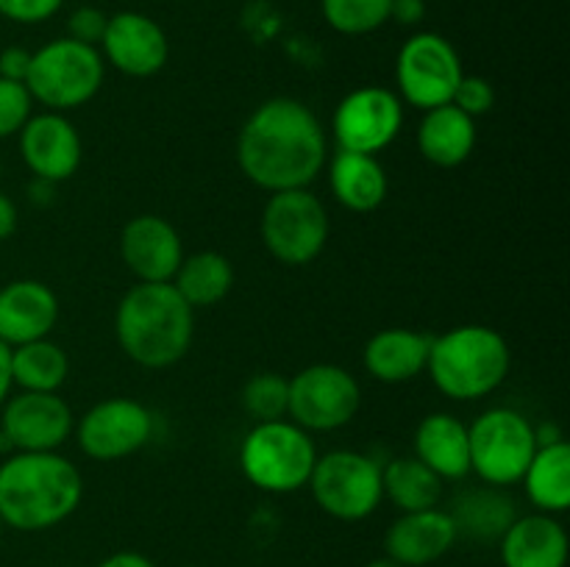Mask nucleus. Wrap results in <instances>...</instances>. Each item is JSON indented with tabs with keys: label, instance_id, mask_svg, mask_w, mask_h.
<instances>
[{
	"label": "nucleus",
	"instance_id": "6e6552de",
	"mask_svg": "<svg viewBox=\"0 0 570 567\" xmlns=\"http://www.w3.org/2000/svg\"><path fill=\"white\" fill-rule=\"evenodd\" d=\"M317 509L343 523H360L382 506V465L362 450L337 448L317 454L309 476Z\"/></svg>",
	"mask_w": 570,
	"mask_h": 567
},
{
	"label": "nucleus",
	"instance_id": "f257e3e1",
	"mask_svg": "<svg viewBox=\"0 0 570 567\" xmlns=\"http://www.w3.org/2000/svg\"><path fill=\"white\" fill-rule=\"evenodd\" d=\"M328 161L321 117L298 98H271L250 111L237 137V165L265 192L309 189Z\"/></svg>",
	"mask_w": 570,
	"mask_h": 567
},
{
	"label": "nucleus",
	"instance_id": "9d476101",
	"mask_svg": "<svg viewBox=\"0 0 570 567\" xmlns=\"http://www.w3.org/2000/svg\"><path fill=\"white\" fill-rule=\"evenodd\" d=\"M462 76L465 70L454 44L434 31H417L401 44L395 59V94L421 111L438 109L451 103Z\"/></svg>",
	"mask_w": 570,
	"mask_h": 567
},
{
	"label": "nucleus",
	"instance_id": "a211bd4d",
	"mask_svg": "<svg viewBox=\"0 0 570 567\" xmlns=\"http://www.w3.org/2000/svg\"><path fill=\"white\" fill-rule=\"evenodd\" d=\"M460 539L449 509L401 511L384 531V556L404 567H429L443 559Z\"/></svg>",
	"mask_w": 570,
	"mask_h": 567
},
{
	"label": "nucleus",
	"instance_id": "393cba45",
	"mask_svg": "<svg viewBox=\"0 0 570 567\" xmlns=\"http://www.w3.org/2000/svg\"><path fill=\"white\" fill-rule=\"evenodd\" d=\"M521 484L527 487V498L534 511L557 517L566 515L570 509V445L566 437L538 445Z\"/></svg>",
	"mask_w": 570,
	"mask_h": 567
},
{
	"label": "nucleus",
	"instance_id": "ddd939ff",
	"mask_svg": "<svg viewBox=\"0 0 570 567\" xmlns=\"http://www.w3.org/2000/svg\"><path fill=\"white\" fill-rule=\"evenodd\" d=\"M83 456L120 461L142 450L154 437V415L134 398H106L89 406L72 428Z\"/></svg>",
	"mask_w": 570,
	"mask_h": 567
},
{
	"label": "nucleus",
	"instance_id": "a878e982",
	"mask_svg": "<svg viewBox=\"0 0 570 567\" xmlns=\"http://www.w3.org/2000/svg\"><path fill=\"white\" fill-rule=\"evenodd\" d=\"M449 515L454 517L460 537L493 543V539H501V534L515 520L518 511L515 500L504 489L484 484L482 489H468V493H462L449 509Z\"/></svg>",
	"mask_w": 570,
	"mask_h": 567
},
{
	"label": "nucleus",
	"instance_id": "412c9836",
	"mask_svg": "<svg viewBox=\"0 0 570 567\" xmlns=\"http://www.w3.org/2000/svg\"><path fill=\"white\" fill-rule=\"evenodd\" d=\"M415 456L443 481L471 476V442L468 426L451 411H432L415 428Z\"/></svg>",
	"mask_w": 570,
	"mask_h": 567
},
{
	"label": "nucleus",
	"instance_id": "b1692460",
	"mask_svg": "<svg viewBox=\"0 0 570 567\" xmlns=\"http://www.w3.org/2000/svg\"><path fill=\"white\" fill-rule=\"evenodd\" d=\"M328 187L343 209L367 215L384 203L390 181L376 156L337 150L328 161Z\"/></svg>",
	"mask_w": 570,
	"mask_h": 567
},
{
	"label": "nucleus",
	"instance_id": "f8f14e48",
	"mask_svg": "<svg viewBox=\"0 0 570 567\" xmlns=\"http://www.w3.org/2000/svg\"><path fill=\"white\" fill-rule=\"evenodd\" d=\"M404 128V100L387 87H356L337 103L332 131L337 150L379 156L399 139Z\"/></svg>",
	"mask_w": 570,
	"mask_h": 567
},
{
	"label": "nucleus",
	"instance_id": "7c9ffc66",
	"mask_svg": "<svg viewBox=\"0 0 570 567\" xmlns=\"http://www.w3.org/2000/svg\"><path fill=\"white\" fill-rule=\"evenodd\" d=\"M287 398H289V378H282L278 372H256L243 389V406L254 422L284 420L287 417Z\"/></svg>",
	"mask_w": 570,
	"mask_h": 567
},
{
	"label": "nucleus",
	"instance_id": "423d86ee",
	"mask_svg": "<svg viewBox=\"0 0 570 567\" xmlns=\"http://www.w3.org/2000/svg\"><path fill=\"white\" fill-rule=\"evenodd\" d=\"M106 81V61L98 48L70 37L53 39L31 53L26 87L45 111L67 115L87 106Z\"/></svg>",
	"mask_w": 570,
	"mask_h": 567
},
{
	"label": "nucleus",
	"instance_id": "2eb2a0df",
	"mask_svg": "<svg viewBox=\"0 0 570 567\" xmlns=\"http://www.w3.org/2000/svg\"><path fill=\"white\" fill-rule=\"evenodd\" d=\"M98 50L106 64L122 76L150 78L165 70L170 59V39L154 17L142 11H117L109 14Z\"/></svg>",
	"mask_w": 570,
	"mask_h": 567
},
{
	"label": "nucleus",
	"instance_id": "f3484780",
	"mask_svg": "<svg viewBox=\"0 0 570 567\" xmlns=\"http://www.w3.org/2000/svg\"><path fill=\"white\" fill-rule=\"evenodd\" d=\"M120 259L142 284H170L184 259L176 226L159 215H137L120 233Z\"/></svg>",
	"mask_w": 570,
	"mask_h": 567
},
{
	"label": "nucleus",
	"instance_id": "a19ab883",
	"mask_svg": "<svg viewBox=\"0 0 570 567\" xmlns=\"http://www.w3.org/2000/svg\"><path fill=\"white\" fill-rule=\"evenodd\" d=\"M365 567H404V565H399V561H393V559H387V556H382V559L367 561Z\"/></svg>",
	"mask_w": 570,
	"mask_h": 567
},
{
	"label": "nucleus",
	"instance_id": "dca6fc26",
	"mask_svg": "<svg viewBox=\"0 0 570 567\" xmlns=\"http://www.w3.org/2000/svg\"><path fill=\"white\" fill-rule=\"evenodd\" d=\"M20 153L37 181H70L81 167V137L59 111H39L20 128Z\"/></svg>",
	"mask_w": 570,
	"mask_h": 567
},
{
	"label": "nucleus",
	"instance_id": "72a5a7b5",
	"mask_svg": "<svg viewBox=\"0 0 570 567\" xmlns=\"http://www.w3.org/2000/svg\"><path fill=\"white\" fill-rule=\"evenodd\" d=\"M106 22H109V14H104L98 6H78V9L67 17V37L76 39V42L98 48L100 39H104Z\"/></svg>",
	"mask_w": 570,
	"mask_h": 567
},
{
	"label": "nucleus",
	"instance_id": "aec40b11",
	"mask_svg": "<svg viewBox=\"0 0 570 567\" xmlns=\"http://www.w3.org/2000/svg\"><path fill=\"white\" fill-rule=\"evenodd\" d=\"M568 531L557 515H518L499 539L504 567H566Z\"/></svg>",
	"mask_w": 570,
	"mask_h": 567
},
{
	"label": "nucleus",
	"instance_id": "58836bf2",
	"mask_svg": "<svg viewBox=\"0 0 570 567\" xmlns=\"http://www.w3.org/2000/svg\"><path fill=\"white\" fill-rule=\"evenodd\" d=\"M17 231V206L9 195L0 192V242Z\"/></svg>",
	"mask_w": 570,
	"mask_h": 567
},
{
	"label": "nucleus",
	"instance_id": "f704fd0d",
	"mask_svg": "<svg viewBox=\"0 0 570 567\" xmlns=\"http://www.w3.org/2000/svg\"><path fill=\"white\" fill-rule=\"evenodd\" d=\"M65 6V0H0V17L20 26H37L50 20Z\"/></svg>",
	"mask_w": 570,
	"mask_h": 567
},
{
	"label": "nucleus",
	"instance_id": "c03bdc74",
	"mask_svg": "<svg viewBox=\"0 0 570 567\" xmlns=\"http://www.w3.org/2000/svg\"><path fill=\"white\" fill-rule=\"evenodd\" d=\"M0 172H3V167H0Z\"/></svg>",
	"mask_w": 570,
	"mask_h": 567
},
{
	"label": "nucleus",
	"instance_id": "cd10ccee",
	"mask_svg": "<svg viewBox=\"0 0 570 567\" xmlns=\"http://www.w3.org/2000/svg\"><path fill=\"white\" fill-rule=\"evenodd\" d=\"M382 493L399 511L434 509L443 498V478L415 454L395 456L382 467Z\"/></svg>",
	"mask_w": 570,
	"mask_h": 567
},
{
	"label": "nucleus",
	"instance_id": "1a4fd4ad",
	"mask_svg": "<svg viewBox=\"0 0 570 567\" xmlns=\"http://www.w3.org/2000/svg\"><path fill=\"white\" fill-rule=\"evenodd\" d=\"M326 203L309 189L273 192L262 209L259 233L267 253L284 267L312 265L328 242Z\"/></svg>",
	"mask_w": 570,
	"mask_h": 567
},
{
	"label": "nucleus",
	"instance_id": "5701e85b",
	"mask_svg": "<svg viewBox=\"0 0 570 567\" xmlns=\"http://www.w3.org/2000/svg\"><path fill=\"white\" fill-rule=\"evenodd\" d=\"M476 120L456 109L454 103L423 111V120L417 126V150L429 165L443 167V170L465 165L476 148Z\"/></svg>",
	"mask_w": 570,
	"mask_h": 567
},
{
	"label": "nucleus",
	"instance_id": "39448f33",
	"mask_svg": "<svg viewBox=\"0 0 570 567\" xmlns=\"http://www.w3.org/2000/svg\"><path fill=\"white\" fill-rule=\"evenodd\" d=\"M239 470L256 489L271 495L298 493L309 484L317 448L309 431L293 420L254 422L239 442Z\"/></svg>",
	"mask_w": 570,
	"mask_h": 567
},
{
	"label": "nucleus",
	"instance_id": "4c0bfd02",
	"mask_svg": "<svg viewBox=\"0 0 570 567\" xmlns=\"http://www.w3.org/2000/svg\"><path fill=\"white\" fill-rule=\"evenodd\" d=\"M95 567H156V561L139 550H117V554L100 559Z\"/></svg>",
	"mask_w": 570,
	"mask_h": 567
},
{
	"label": "nucleus",
	"instance_id": "2f4dec72",
	"mask_svg": "<svg viewBox=\"0 0 570 567\" xmlns=\"http://www.w3.org/2000/svg\"><path fill=\"white\" fill-rule=\"evenodd\" d=\"M31 109L33 98L26 83L0 78V139H9L14 133H20V128L31 117Z\"/></svg>",
	"mask_w": 570,
	"mask_h": 567
},
{
	"label": "nucleus",
	"instance_id": "4468645a",
	"mask_svg": "<svg viewBox=\"0 0 570 567\" xmlns=\"http://www.w3.org/2000/svg\"><path fill=\"white\" fill-rule=\"evenodd\" d=\"M0 434L14 450H59L76 428V415L59 392L20 389L0 406Z\"/></svg>",
	"mask_w": 570,
	"mask_h": 567
},
{
	"label": "nucleus",
	"instance_id": "9b49d317",
	"mask_svg": "<svg viewBox=\"0 0 570 567\" xmlns=\"http://www.w3.org/2000/svg\"><path fill=\"white\" fill-rule=\"evenodd\" d=\"M362 406L360 381L345 367L309 365L289 378L287 420L304 431H337L348 426Z\"/></svg>",
	"mask_w": 570,
	"mask_h": 567
},
{
	"label": "nucleus",
	"instance_id": "7ed1b4c3",
	"mask_svg": "<svg viewBox=\"0 0 570 567\" xmlns=\"http://www.w3.org/2000/svg\"><path fill=\"white\" fill-rule=\"evenodd\" d=\"M122 354L145 370H167L193 348L195 309L173 284H134L115 311Z\"/></svg>",
	"mask_w": 570,
	"mask_h": 567
},
{
	"label": "nucleus",
	"instance_id": "79ce46f5",
	"mask_svg": "<svg viewBox=\"0 0 570 567\" xmlns=\"http://www.w3.org/2000/svg\"><path fill=\"white\" fill-rule=\"evenodd\" d=\"M3 531H6V523H3V517H0V539H3Z\"/></svg>",
	"mask_w": 570,
	"mask_h": 567
},
{
	"label": "nucleus",
	"instance_id": "0eeeda50",
	"mask_svg": "<svg viewBox=\"0 0 570 567\" xmlns=\"http://www.w3.org/2000/svg\"><path fill=\"white\" fill-rule=\"evenodd\" d=\"M468 442H471V472H476L488 487L499 489L521 484L538 450L534 422L510 406L482 411L468 426Z\"/></svg>",
	"mask_w": 570,
	"mask_h": 567
},
{
	"label": "nucleus",
	"instance_id": "f03ea898",
	"mask_svg": "<svg viewBox=\"0 0 570 567\" xmlns=\"http://www.w3.org/2000/svg\"><path fill=\"white\" fill-rule=\"evenodd\" d=\"M83 476L59 450H14L0 461V517L22 534L48 531L78 511Z\"/></svg>",
	"mask_w": 570,
	"mask_h": 567
},
{
	"label": "nucleus",
	"instance_id": "bb28decb",
	"mask_svg": "<svg viewBox=\"0 0 570 567\" xmlns=\"http://www.w3.org/2000/svg\"><path fill=\"white\" fill-rule=\"evenodd\" d=\"M170 284L193 309H209L232 292L234 267L217 250H198L184 256Z\"/></svg>",
	"mask_w": 570,
	"mask_h": 567
},
{
	"label": "nucleus",
	"instance_id": "e433bc0d",
	"mask_svg": "<svg viewBox=\"0 0 570 567\" xmlns=\"http://www.w3.org/2000/svg\"><path fill=\"white\" fill-rule=\"evenodd\" d=\"M423 17H426V0H393L390 6V20H395L399 26H421Z\"/></svg>",
	"mask_w": 570,
	"mask_h": 567
},
{
	"label": "nucleus",
	"instance_id": "c9c22d12",
	"mask_svg": "<svg viewBox=\"0 0 570 567\" xmlns=\"http://www.w3.org/2000/svg\"><path fill=\"white\" fill-rule=\"evenodd\" d=\"M28 67H31V50L20 48V44H11L0 53V78L6 81L26 83Z\"/></svg>",
	"mask_w": 570,
	"mask_h": 567
},
{
	"label": "nucleus",
	"instance_id": "c756f323",
	"mask_svg": "<svg viewBox=\"0 0 570 567\" xmlns=\"http://www.w3.org/2000/svg\"><path fill=\"white\" fill-rule=\"evenodd\" d=\"M393 0H321L323 20L343 37H365L390 22Z\"/></svg>",
	"mask_w": 570,
	"mask_h": 567
},
{
	"label": "nucleus",
	"instance_id": "473e14b6",
	"mask_svg": "<svg viewBox=\"0 0 570 567\" xmlns=\"http://www.w3.org/2000/svg\"><path fill=\"white\" fill-rule=\"evenodd\" d=\"M451 103H454L460 111H465L468 117H473V120H476V117H484L493 111L495 89L488 78L462 76V81L456 83Z\"/></svg>",
	"mask_w": 570,
	"mask_h": 567
},
{
	"label": "nucleus",
	"instance_id": "6ab92c4d",
	"mask_svg": "<svg viewBox=\"0 0 570 567\" xmlns=\"http://www.w3.org/2000/svg\"><path fill=\"white\" fill-rule=\"evenodd\" d=\"M59 322V298L53 289L37 278H17L0 287V342H37L53 334Z\"/></svg>",
	"mask_w": 570,
	"mask_h": 567
},
{
	"label": "nucleus",
	"instance_id": "37998d69",
	"mask_svg": "<svg viewBox=\"0 0 570 567\" xmlns=\"http://www.w3.org/2000/svg\"><path fill=\"white\" fill-rule=\"evenodd\" d=\"M184 567H195V565H184Z\"/></svg>",
	"mask_w": 570,
	"mask_h": 567
},
{
	"label": "nucleus",
	"instance_id": "ea45409f",
	"mask_svg": "<svg viewBox=\"0 0 570 567\" xmlns=\"http://www.w3.org/2000/svg\"><path fill=\"white\" fill-rule=\"evenodd\" d=\"M11 387H14V381H11V348L0 342V406L11 395Z\"/></svg>",
	"mask_w": 570,
	"mask_h": 567
},
{
	"label": "nucleus",
	"instance_id": "20e7f679",
	"mask_svg": "<svg viewBox=\"0 0 570 567\" xmlns=\"http://www.w3.org/2000/svg\"><path fill=\"white\" fill-rule=\"evenodd\" d=\"M510 365L504 334L471 322L432 337L426 372L445 398L471 404L493 395L510 376Z\"/></svg>",
	"mask_w": 570,
	"mask_h": 567
},
{
	"label": "nucleus",
	"instance_id": "c85d7f7f",
	"mask_svg": "<svg viewBox=\"0 0 570 567\" xmlns=\"http://www.w3.org/2000/svg\"><path fill=\"white\" fill-rule=\"evenodd\" d=\"M70 376L65 348L50 337L11 348V381L28 392H59Z\"/></svg>",
	"mask_w": 570,
	"mask_h": 567
},
{
	"label": "nucleus",
	"instance_id": "4be33fe9",
	"mask_svg": "<svg viewBox=\"0 0 570 567\" xmlns=\"http://www.w3.org/2000/svg\"><path fill=\"white\" fill-rule=\"evenodd\" d=\"M432 337L415 328H382L367 339L362 365L376 381L404 384L426 372Z\"/></svg>",
	"mask_w": 570,
	"mask_h": 567
}]
</instances>
